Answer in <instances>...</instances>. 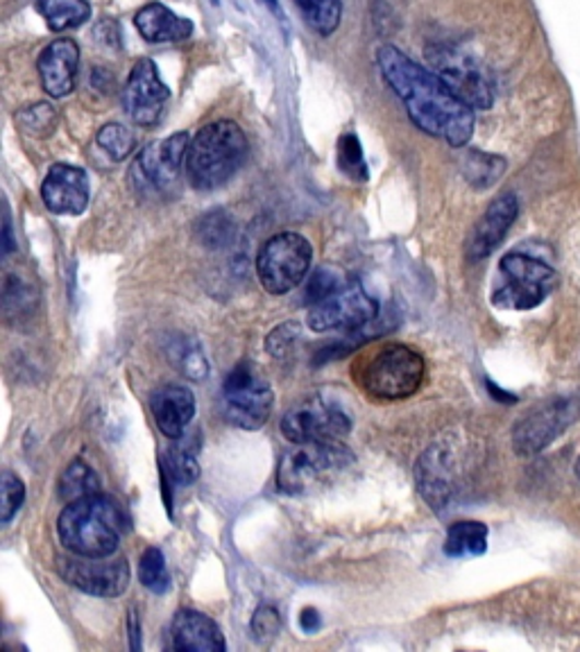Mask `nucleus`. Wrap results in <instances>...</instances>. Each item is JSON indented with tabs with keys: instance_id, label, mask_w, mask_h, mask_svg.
Here are the masks:
<instances>
[{
	"instance_id": "7c9ffc66",
	"label": "nucleus",
	"mask_w": 580,
	"mask_h": 652,
	"mask_svg": "<svg viewBox=\"0 0 580 652\" xmlns=\"http://www.w3.org/2000/svg\"><path fill=\"white\" fill-rule=\"evenodd\" d=\"M339 168L354 181H368V166L356 134H343L339 141Z\"/></svg>"
},
{
	"instance_id": "f704fd0d",
	"label": "nucleus",
	"mask_w": 580,
	"mask_h": 652,
	"mask_svg": "<svg viewBox=\"0 0 580 652\" xmlns=\"http://www.w3.org/2000/svg\"><path fill=\"white\" fill-rule=\"evenodd\" d=\"M280 630H282L280 612L270 605H261L252 618V635L257 637V641L268 643L280 635Z\"/></svg>"
},
{
	"instance_id": "58836bf2",
	"label": "nucleus",
	"mask_w": 580,
	"mask_h": 652,
	"mask_svg": "<svg viewBox=\"0 0 580 652\" xmlns=\"http://www.w3.org/2000/svg\"><path fill=\"white\" fill-rule=\"evenodd\" d=\"M299 626H301V630L304 632H318L320 628H322V618H320V614H318V609H313V607H307L301 612V616H299Z\"/></svg>"
},
{
	"instance_id": "0eeeda50",
	"label": "nucleus",
	"mask_w": 580,
	"mask_h": 652,
	"mask_svg": "<svg viewBox=\"0 0 580 652\" xmlns=\"http://www.w3.org/2000/svg\"><path fill=\"white\" fill-rule=\"evenodd\" d=\"M501 284L495 288L493 304L506 310H531L556 288V272L544 261L510 252L499 263Z\"/></svg>"
},
{
	"instance_id": "a19ab883",
	"label": "nucleus",
	"mask_w": 580,
	"mask_h": 652,
	"mask_svg": "<svg viewBox=\"0 0 580 652\" xmlns=\"http://www.w3.org/2000/svg\"><path fill=\"white\" fill-rule=\"evenodd\" d=\"M12 250V232H10V221L5 217V252Z\"/></svg>"
},
{
	"instance_id": "f3484780",
	"label": "nucleus",
	"mask_w": 580,
	"mask_h": 652,
	"mask_svg": "<svg viewBox=\"0 0 580 652\" xmlns=\"http://www.w3.org/2000/svg\"><path fill=\"white\" fill-rule=\"evenodd\" d=\"M517 213H519V202L512 193L499 195L490 206L485 209V213L481 215V221L476 223L467 240L470 261H481L497 250L501 240L506 238L508 229L517 221Z\"/></svg>"
},
{
	"instance_id": "e433bc0d",
	"label": "nucleus",
	"mask_w": 580,
	"mask_h": 652,
	"mask_svg": "<svg viewBox=\"0 0 580 652\" xmlns=\"http://www.w3.org/2000/svg\"><path fill=\"white\" fill-rule=\"evenodd\" d=\"M209 238L213 240V247H221L232 238V225L223 213H213L206 215L204 223H202V240L209 242Z\"/></svg>"
},
{
	"instance_id": "72a5a7b5",
	"label": "nucleus",
	"mask_w": 580,
	"mask_h": 652,
	"mask_svg": "<svg viewBox=\"0 0 580 652\" xmlns=\"http://www.w3.org/2000/svg\"><path fill=\"white\" fill-rule=\"evenodd\" d=\"M0 523H10L14 519V514L21 510L23 501H25V485L23 481L12 474L5 472L3 474V489H0Z\"/></svg>"
},
{
	"instance_id": "473e14b6",
	"label": "nucleus",
	"mask_w": 580,
	"mask_h": 652,
	"mask_svg": "<svg viewBox=\"0 0 580 652\" xmlns=\"http://www.w3.org/2000/svg\"><path fill=\"white\" fill-rule=\"evenodd\" d=\"M16 122H19V128L27 134L48 137L57 126V114L50 105L39 103V105H33V107L19 111Z\"/></svg>"
},
{
	"instance_id": "37998d69",
	"label": "nucleus",
	"mask_w": 580,
	"mask_h": 652,
	"mask_svg": "<svg viewBox=\"0 0 580 652\" xmlns=\"http://www.w3.org/2000/svg\"><path fill=\"white\" fill-rule=\"evenodd\" d=\"M576 474H578V478H580V460H578V464H576Z\"/></svg>"
},
{
	"instance_id": "6ab92c4d",
	"label": "nucleus",
	"mask_w": 580,
	"mask_h": 652,
	"mask_svg": "<svg viewBox=\"0 0 580 652\" xmlns=\"http://www.w3.org/2000/svg\"><path fill=\"white\" fill-rule=\"evenodd\" d=\"M150 411L166 438L177 440L193 422L196 396L187 386H164L150 394Z\"/></svg>"
},
{
	"instance_id": "5701e85b",
	"label": "nucleus",
	"mask_w": 580,
	"mask_h": 652,
	"mask_svg": "<svg viewBox=\"0 0 580 652\" xmlns=\"http://www.w3.org/2000/svg\"><path fill=\"white\" fill-rule=\"evenodd\" d=\"M198 430L193 435H181L164 453L162 458V474L170 485H191L200 476L198 462Z\"/></svg>"
},
{
	"instance_id": "bb28decb",
	"label": "nucleus",
	"mask_w": 580,
	"mask_h": 652,
	"mask_svg": "<svg viewBox=\"0 0 580 652\" xmlns=\"http://www.w3.org/2000/svg\"><path fill=\"white\" fill-rule=\"evenodd\" d=\"M100 491V481L96 472L84 464L82 460H73L67 472L59 478V499L73 503L78 499H84V496L98 494Z\"/></svg>"
},
{
	"instance_id": "412c9836",
	"label": "nucleus",
	"mask_w": 580,
	"mask_h": 652,
	"mask_svg": "<svg viewBox=\"0 0 580 652\" xmlns=\"http://www.w3.org/2000/svg\"><path fill=\"white\" fill-rule=\"evenodd\" d=\"M134 25L139 35L150 44L187 42L193 35V23L185 16H177L162 3H150L137 12Z\"/></svg>"
},
{
	"instance_id": "79ce46f5",
	"label": "nucleus",
	"mask_w": 580,
	"mask_h": 652,
	"mask_svg": "<svg viewBox=\"0 0 580 652\" xmlns=\"http://www.w3.org/2000/svg\"><path fill=\"white\" fill-rule=\"evenodd\" d=\"M132 637H134V648H139V624L134 614H132Z\"/></svg>"
},
{
	"instance_id": "c03bdc74",
	"label": "nucleus",
	"mask_w": 580,
	"mask_h": 652,
	"mask_svg": "<svg viewBox=\"0 0 580 652\" xmlns=\"http://www.w3.org/2000/svg\"><path fill=\"white\" fill-rule=\"evenodd\" d=\"M213 3H218V0H213Z\"/></svg>"
},
{
	"instance_id": "393cba45",
	"label": "nucleus",
	"mask_w": 580,
	"mask_h": 652,
	"mask_svg": "<svg viewBox=\"0 0 580 652\" xmlns=\"http://www.w3.org/2000/svg\"><path fill=\"white\" fill-rule=\"evenodd\" d=\"M37 10L52 33H67L91 19L88 0H37Z\"/></svg>"
},
{
	"instance_id": "1a4fd4ad",
	"label": "nucleus",
	"mask_w": 580,
	"mask_h": 652,
	"mask_svg": "<svg viewBox=\"0 0 580 652\" xmlns=\"http://www.w3.org/2000/svg\"><path fill=\"white\" fill-rule=\"evenodd\" d=\"M191 139L187 132H177L164 141L147 145L132 166L130 179L141 195H166L179 181L181 166H187Z\"/></svg>"
},
{
	"instance_id": "7ed1b4c3",
	"label": "nucleus",
	"mask_w": 580,
	"mask_h": 652,
	"mask_svg": "<svg viewBox=\"0 0 580 652\" xmlns=\"http://www.w3.org/2000/svg\"><path fill=\"white\" fill-rule=\"evenodd\" d=\"M248 150V137L238 122H209L189 145L187 177L200 191L218 189L246 164Z\"/></svg>"
},
{
	"instance_id": "a211bd4d",
	"label": "nucleus",
	"mask_w": 580,
	"mask_h": 652,
	"mask_svg": "<svg viewBox=\"0 0 580 652\" xmlns=\"http://www.w3.org/2000/svg\"><path fill=\"white\" fill-rule=\"evenodd\" d=\"M37 69L48 96L67 98L75 88V78L80 69L78 44L73 39H55L39 55Z\"/></svg>"
},
{
	"instance_id": "9d476101",
	"label": "nucleus",
	"mask_w": 580,
	"mask_h": 652,
	"mask_svg": "<svg viewBox=\"0 0 580 652\" xmlns=\"http://www.w3.org/2000/svg\"><path fill=\"white\" fill-rule=\"evenodd\" d=\"M580 419V399L556 396L526 413L512 430V447L519 455H535L556 442L560 435Z\"/></svg>"
},
{
	"instance_id": "2f4dec72",
	"label": "nucleus",
	"mask_w": 580,
	"mask_h": 652,
	"mask_svg": "<svg viewBox=\"0 0 580 652\" xmlns=\"http://www.w3.org/2000/svg\"><path fill=\"white\" fill-rule=\"evenodd\" d=\"M96 141L114 162L128 159V154L134 147V134L120 126V122H107V126H103Z\"/></svg>"
},
{
	"instance_id": "cd10ccee",
	"label": "nucleus",
	"mask_w": 580,
	"mask_h": 652,
	"mask_svg": "<svg viewBox=\"0 0 580 652\" xmlns=\"http://www.w3.org/2000/svg\"><path fill=\"white\" fill-rule=\"evenodd\" d=\"M295 5L320 37H331L341 25V0H295Z\"/></svg>"
},
{
	"instance_id": "ea45409f",
	"label": "nucleus",
	"mask_w": 580,
	"mask_h": 652,
	"mask_svg": "<svg viewBox=\"0 0 580 652\" xmlns=\"http://www.w3.org/2000/svg\"><path fill=\"white\" fill-rule=\"evenodd\" d=\"M261 3H263V5H265L270 12L277 14V16H280V21H284V12H282V8H280L277 0H261Z\"/></svg>"
},
{
	"instance_id": "f03ea898",
	"label": "nucleus",
	"mask_w": 580,
	"mask_h": 652,
	"mask_svg": "<svg viewBox=\"0 0 580 652\" xmlns=\"http://www.w3.org/2000/svg\"><path fill=\"white\" fill-rule=\"evenodd\" d=\"M126 531L128 517L123 508L103 491L69 503L57 521L62 544L71 553L86 557L114 555Z\"/></svg>"
},
{
	"instance_id": "c756f323",
	"label": "nucleus",
	"mask_w": 580,
	"mask_h": 652,
	"mask_svg": "<svg viewBox=\"0 0 580 652\" xmlns=\"http://www.w3.org/2000/svg\"><path fill=\"white\" fill-rule=\"evenodd\" d=\"M506 168V162L501 157H495V154H485V152H472L465 159V177L470 179L472 186H478V189H487L493 186Z\"/></svg>"
},
{
	"instance_id": "ddd939ff",
	"label": "nucleus",
	"mask_w": 580,
	"mask_h": 652,
	"mask_svg": "<svg viewBox=\"0 0 580 652\" xmlns=\"http://www.w3.org/2000/svg\"><path fill=\"white\" fill-rule=\"evenodd\" d=\"M57 571L80 592L98 598H116L130 584V565L123 557H86L73 553V557H59Z\"/></svg>"
},
{
	"instance_id": "39448f33",
	"label": "nucleus",
	"mask_w": 580,
	"mask_h": 652,
	"mask_svg": "<svg viewBox=\"0 0 580 652\" xmlns=\"http://www.w3.org/2000/svg\"><path fill=\"white\" fill-rule=\"evenodd\" d=\"M424 371V358L415 349L388 345L365 363L358 383L372 399L400 401L419 390Z\"/></svg>"
},
{
	"instance_id": "2eb2a0df",
	"label": "nucleus",
	"mask_w": 580,
	"mask_h": 652,
	"mask_svg": "<svg viewBox=\"0 0 580 652\" xmlns=\"http://www.w3.org/2000/svg\"><path fill=\"white\" fill-rule=\"evenodd\" d=\"M168 98H170V91L162 82L155 61L139 59L123 91L126 114L137 122V126L152 128L162 120Z\"/></svg>"
},
{
	"instance_id": "4c0bfd02",
	"label": "nucleus",
	"mask_w": 580,
	"mask_h": 652,
	"mask_svg": "<svg viewBox=\"0 0 580 652\" xmlns=\"http://www.w3.org/2000/svg\"><path fill=\"white\" fill-rule=\"evenodd\" d=\"M339 286H341V284H339V278H335L331 272H327V270H318V272L311 276V282H309V286H307V301L313 306V304H318L320 299H324L331 291H335Z\"/></svg>"
},
{
	"instance_id": "f8f14e48",
	"label": "nucleus",
	"mask_w": 580,
	"mask_h": 652,
	"mask_svg": "<svg viewBox=\"0 0 580 652\" xmlns=\"http://www.w3.org/2000/svg\"><path fill=\"white\" fill-rule=\"evenodd\" d=\"M377 301L360 284H343L311 306L309 327L316 333L356 331L377 318Z\"/></svg>"
},
{
	"instance_id": "f257e3e1",
	"label": "nucleus",
	"mask_w": 580,
	"mask_h": 652,
	"mask_svg": "<svg viewBox=\"0 0 580 652\" xmlns=\"http://www.w3.org/2000/svg\"><path fill=\"white\" fill-rule=\"evenodd\" d=\"M377 61L383 80L396 93L415 122L429 137L463 147L474 134V109L429 69L390 44L379 46Z\"/></svg>"
},
{
	"instance_id": "aec40b11",
	"label": "nucleus",
	"mask_w": 580,
	"mask_h": 652,
	"mask_svg": "<svg viewBox=\"0 0 580 652\" xmlns=\"http://www.w3.org/2000/svg\"><path fill=\"white\" fill-rule=\"evenodd\" d=\"M170 637L179 652H223L227 648L216 620L196 609L177 612Z\"/></svg>"
},
{
	"instance_id": "6e6552de",
	"label": "nucleus",
	"mask_w": 580,
	"mask_h": 652,
	"mask_svg": "<svg viewBox=\"0 0 580 652\" xmlns=\"http://www.w3.org/2000/svg\"><path fill=\"white\" fill-rule=\"evenodd\" d=\"M274 406V392L248 363H240L223 386L221 411L232 426L259 430L265 426Z\"/></svg>"
},
{
	"instance_id": "b1692460",
	"label": "nucleus",
	"mask_w": 580,
	"mask_h": 652,
	"mask_svg": "<svg viewBox=\"0 0 580 652\" xmlns=\"http://www.w3.org/2000/svg\"><path fill=\"white\" fill-rule=\"evenodd\" d=\"M166 354L181 377L189 381H204L209 377V363L198 340L187 335H175L166 345Z\"/></svg>"
},
{
	"instance_id": "a878e982",
	"label": "nucleus",
	"mask_w": 580,
	"mask_h": 652,
	"mask_svg": "<svg viewBox=\"0 0 580 652\" xmlns=\"http://www.w3.org/2000/svg\"><path fill=\"white\" fill-rule=\"evenodd\" d=\"M487 548V525L481 521H458L449 525L445 553L449 557L483 555Z\"/></svg>"
},
{
	"instance_id": "9b49d317",
	"label": "nucleus",
	"mask_w": 580,
	"mask_h": 652,
	"mask_svg": "<svg viewBox=\"0 0 580 652\" xmlns=\"http://www.w3.org/2000/svg\"><path fill=\"white\" fill-rule=\"evenodd\" d=\"M352 428L350 415L329 399L311 396L297 403L282 419L284 438L293 444L333 442L341 440Z\"/></svg>"
},
{
	"instance_id": "4468645a",
	"label": "nucleus",
	"mask_w": 580,
	"mask_h": 652,
	"mask_svg": "<svg viewBox=\"0 0 580 652\" xmlns=\"http://www.w3.org/2000/svg\"><path fill=\"white\" fill-rule=\"evenodd\" d=\"M436 75L455 93L458 98L467 103L472 109L493 107V88L476 61L449 46H436L426 50Z\"/></svg>"
},
{
	"instance_id": "423d86ee",
	"label": "nucleus",
	"mask_w": 580,
	"mask_h": 652,
	"mask_svg": "<svg viewBox=\"0 0 580 652\" xmlns=\"http://www.w3.org/2000/svg\"><path fill=\"white\" fill-rule=\"evenodd\" d=\"M311 261L313 247L307 238L295 232L277 234L265 240V245L259 250V282L270 295H286L309 276Z\"/></svg>"
},
{
	"instance_id": "20e7f679",
	"label": "nucleus",
	"mask_w": 580,
	"mask_h": 652,
	"mask_svg": "<svg viewBox=\"0 0 580 652\" xmlns=\"http://www.w3.org/2000/svg\"><path fill=\"white\" fill-rule=\"evenodd\" d=\"M354 464V455L339 440L297 444L282 455L277 487L284 494H309L331 485Z\"/></svg>"
},
{
	"instance_id": "dca6fc26",
	"label": "nucleus",
	"mask_w": 580,
	"mask_h": 652,
	"mask_svg": "<svg viewBox=\"0 0 580 652\" xmlns=\"http://www.w3.org/2000/svg\"><path fill=\"white\" fill-rule=\"evenodd\" d=\"M42 200L55 215H80L88 204V177L71 164H55L44 183Z\"/></svg>"
},
{
	"instance_id": "c9c22d12",
	"label": "nucleus",
	"mask_w": 580,
	"mask_h": 652,
	"mask_svg": "<svg viewBox=\"0 0 580 652\" xmlns=\"http://www.w3.org/2000/svg\"><path fill=\"white\" fill-rule=\"evenodd\" d=\"M297 337H299V329H297L295 322H291V324H282L277 331H272V333L268 335L265 349H268V354L274 356V358H284V356H288V352H291L293 345L297 343Z\"/></svg>"
},
{
	"instance_id": "c85d7f7f",
	"label": "nucleus",
	"mask_w": 580,
	"mask_h": 652,
	"mask_svg": "<svg viewBox=\"0 0 580 652\" xmlns=\"http://www.w3.org/2000/svg\"><path fill=\"white\" fill-rule=\"evenodd\" d=\"M139 578L143 586H147L150 592L155 594H166L170 589V576L166 569V557L159 548L150 546L143 550L141 562H139Z\"/></svg>"
},
{
	"instance_id": "4be33fe9",
	"label": "nucleus",
	"mask_w": 580,
	"mask_h": 652,
	"mask_svg": "<svg viewBox=\"0 0 580 652\" xmlns=\"http://www.w3.org/2000/svg\"><path fill=\"white\" fill-rule=\"evenodd\" d=\"M415 478L426 503L434 510H442L451 496V476L440 449H431L422 455L415 467Z\"/></svg>"
}]
</instances>
